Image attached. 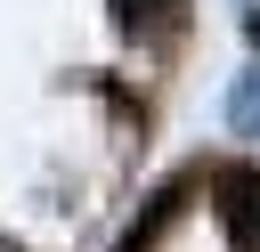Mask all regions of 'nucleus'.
Instances as JSON below:
<instances>
[{
	"label": "nucleus",
	"instance_id": "f257e3e1",
	"mask_svg": "<svg viewBox=\"0 0 260 252\" xmlns=\"http://www.w3.org/2000/svg\"><path fill=\"white\" fill-rule=\"evenodd\" d=\"M219 211H228V236L244 252H260V171H219Z\"/></svg>",
	"mask_w": 260,
	"mask_h": 252
},
{
	"label": "nucleus",
	"instance_id": "20e7f679",
	"mask_svg": "<svg viewBox=\"0 0 260 252\" xmlns=\"http://www.w3.org/2000/svg\"><path fill=\"white\" fill-rule=\"evenodd\" d=\"M244 33H252V41H260V8H252V16H244Z\"/></svg>",
	"mask_w": 260,
	"mask_h": 252
},
{
	"label": "nucleus",
	"instance_id": "7ed1b4c3",
	"mask_svg": "<svg viewBox=\"0 0 260 252\" xmlns=\"http://www.w3.org/2000/svg\"><path fill=\"white\" fill-rule=\"evenodd\" d=\"M228 114H236V130H260V81H244V89H236V106H228Z\"/></svg>",
	"mask_w": 260,
	"mask_h": 252
},
{
	"label": "nucleus",
	"instance_id": "f03ea898",
	"mask_svg": "<svg viewBox=\"0 0 260 252\" xmlns=\"http://www.w3.org/2000/svg\"><path fill=\"white\" fill-rule=\"evenodd\" d=\"M122 24H179V0H122Z\"/></svg>",
	"mask_w": 260,
	"mask_h": 252
}]
</instances>
